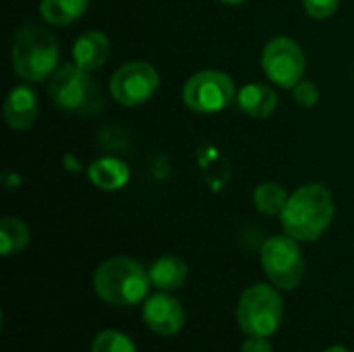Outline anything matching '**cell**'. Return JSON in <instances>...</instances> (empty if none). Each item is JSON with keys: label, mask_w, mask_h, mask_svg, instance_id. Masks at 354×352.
Segmentation results:
<instances>
[{"label": "cell", "mask_w": 354, "mask_h": 352, "mask_svg": "<svg viewBox=\"0 0 354 352\" xmlns=\"http://www.w3.org/2000/svg\"><path fill=\"white\" fill-rule=\"evenodd\" d=\"M334 220V197L328 187L311 183L295 191L282 214L280 222L288 237L297 241H317Z\"/></svg>", "instance_id": "obj_1"}, {"label": "cell", "mask_w": 354, "mask_h": 352, "mask_svg": "<svg viewBox=\"0 0 354 352\" xmlns=\"http://www.w3.org/2000/svg\"><path fill=\"white\" fill-rule=\"evenodd\" d=\"M149 272L131 257H112L104 261L93 276L95 295L108 305L131 307L147 299Z\"/></svg>", "instance_id": "obj_2"}, {"label": "cell", "mask_w": 354, "mask_h": 352, "mask_svg": "<svg viewBox=\"0 0 354 352\" xmlns=\"http://www.w3.org/2000/svg\"><path fill=\"white\" fill-rule=\"evenodd\" d=\"M58 41L41 25L27 23L12 37V68L25 81H41L54 75L58 68Z\"/></svg>", "instance_id": "obj_3"}, {"label": "cell", "mask_w": 354, "mask_h": 352, "mask_svg": "<svg viewBox=\"0 0 354 352\" xmlns=\"http://www.w3.org/2000/svg\"><path fill=\"white\" fill-rule=\"evenodd\" d=\"M50 95L54 104L71 114L89 116L102 110L104 93L89 71L77 66L75 62H66L58 66L50 79Z\"/></svg>", "instance_id": "obj_4"}, {"label": "cell", "mask_w": 354, "mask_h": 352, "mask_svg": "<svg viewBox=\"0 0 354 352\" xmlns=\"http://www.w3.org/2000/svg\"><path fill=\"white\" fill-rule=\"evenodd\" d=\"M282 313H284V301L268 284H253L251 288H247L236 309L241 330L247 336H259V338H270L272 334L278 332Z\"/></svg>", "instance_id": "obj_5"}, {"label": "cell", "mask_w": 354, "mask_h": 352, "mask_svg": "<svg viewBox=\"0 0 354 352\" xmlns=\"http://www.w3.org/2000/svg\"><path fill=\"white\" fill-rule=\"evenodd\" d=\"M261 268L278 288L295 290L305 276V261L299 241L288 234L268 239L261 247Z\"/></svg>", "instance_id": "obj_6"}, {"label": "cell", "mask_w": 354, "mask_h": 352, "mask_svg": "<svg viewBox=\"0 0 354 352\" xmlns=\"http://www.w3.org/2000/svg\"><path fill=\"white\" fill-rule=\"evenodd\" d=\"M185 104L201 114L220 112L234 100V81L222 71L195 73L183 89Z\"/></svg>", "instance_id": "obj_7"}, {"label": "cell", "mask_w": 354, "mask_h": 352, "mask_svg": "<svg viewBox=\"0 0 354 352\" xmlns=\"http://www.w3.org/2000/svg\"><path fill=\"white\" fill-rule=\"evenodd\" d=\"M305 54L303 48L286 35L270 39L261 54V66L268 79L280 87H295L305 73Z\"/></svg>", "instance_id": "obj_8"}, {"label": "cell", "mask_w": 354, "mask_h": 352, "mask_svg": "<svg viewBox=\"0 0 354 352\" xmlns=\"http://www.w3.org/2000/svg\"><path fill=\"white\" fill-rule=\"evenodd\" d=\"M160 85V75L149 62L133 60L116 68L110 79V93L122 106L145 104Z\"/></svg>", "instance_id": "obj_9"}, {"label": "cell", "mask_w": 354, "mask_h": 352, "mask_svg": "<svg viewBox=\"0 0 354 352\" xmlns=\"http://www.w3.org/2000/svg\"><path fill=\"white\" fill-rule=\"evenodd\" d=\"M143 322L158 336H174L185 326V309L178 299L162 290L145 299Z\"/></svg>", "instance_id": "obj_10"}, {"label": "cell", "mask_w": 354, "mask_h": 352, "mask_svg": "<svg viewBox=\"0 0 354 352\" xmlns=\"http://www.w3.org/2000/svg\"><path fill=\"white\" fill-rule=\"evenodd\" d=\"M4 120L15 131H27L37 116V98L29 85H17L2 104Z\"/></svg>", "instance_id": "obj_11"}, {"label": "cell", "mask_w": 354, "mask_h": 352, "mask_svg": "<svg viewBox=\"0 0 354 352\" xmlns=\"http://www.w3.org/2000/svg\"><path fill=\"white\" fill-rule=\"evenodd\" d=\"M110 56V41L102 31H87L83 33L73 46V60L77 66L85 71L100 68Z\"/></svg>", "instance_id": "obj_12"}, {"label": "cell", "mask_w": 354, "mask_h": 352, "mask_svg": "<svg viewBox=\"0 0 354 352\" xmlns=\"http://www.w3.org/2000/svg\"><path fill=\"white\" fill-rule=\"evenodd\" d=\"M236 104L243 112H247L253 118H268L276 110L278 95L266 83H249L239 91Z\"/></svg>", "instance_id": "obj_13"}, {"label": "cell", "mask_w": 354, "mask_h": 352, "mask_svg": "<svg viewBox=\"0 0 354 352\" xmlns=\"http://www.w3.org/2000/svg\"><path fill=\"white\" fill-rule=\"evenodd\" d=\"M149 280H151V286H156L158 290H164V293L176 290L187 280V263L174 255L158 257L149 266Z\"/></svg>", "instance_id": "obj_14"}, {"label": "cell", "mask_w": 354, "mask_h": 352, "mask_svg": "<svg viewBox=\"0 0 354 352\" xmlns=\"http://www.w3.org/2000/svg\"><path fill=\"white\" fill-rule=\"evenodd\" d=\"M89 180L97 187V189H104V191H116V189H122L129 178H131V170L129 166L118 160V158H102V160H95L91 166H89Z\"/></svg>", "instance_id": "obj_15"}, {"label": "cell", "mask_w": 354, "mask_h": 352, "mask_svg": "<svg viewBox=\"0 0 354 352\" xmlns=\"http://www.w3.org/2000/svg\"><path fill=\"white\" fill-rule=\"evenodd\" d=\"M87 4L89 0H41L39 12L52 25H68L87 10Z\"/></svg>", "instance_id": "obj_16"}, {"label": "cell", "mask_w": 354, "mask_h": 352, "mask_svg": "<svg viewBox=\"0 0 354 352\" xmlns=\"http://www.w3.org/2000/svg\"><path fill=\"white\" fill-rule=\"evenodd\" d=\"M29 243V230L19 218H2L0 222V253L4 257L21 253Z\"/></svg>", "instance_id": "obj_17"}, {"label": "cell", "mask_w": 354, "mask_h": 352, "mask_svg": "<svg viewBox=\"0 0 354 352\" xmlns=\"http://www.w3.org/2000/svg\"><path fill=\"white\" fill-rule=\"evenodd\" d=\"M253 201L261 214L276 216V214H282V210L288 201V193L278 183H261L253 193Z\"/></svg>", "instance_id": "obj_18"}, {"label": "cell", "mask_w": 354, "mask_h": 352, "mask_svg": "<svg viewBox=\"0 0 354 352\" xmlns=\"http://www.w3.org/2000/svg\"><path fill=\"white\" fill-rule=\"evenodd\" d=\"M91 352H137V349L127 334L116 330H104L93 338Z\"/></svg>", "instance_id": "obj_19"}, {"label": "cell", "mask_w": 354, "mask_h": 352, "mask_svg": "<svg viewBox=\"0 0 354 352\" xmlns=\"http://www.w3.org/2000/svg\"><path fill=\"white\" fill-rule=\"evenodd\" d=\"M292 93H295V100L301 104V106H305V108H311V106H315L317 102H319V89H317V85L315 83H311V81H299L295 87H292Z\"/></svg>", "instance_id": "obj_20"}, {"label": "cell", "mask_w": 354, "mask_h": 352, "mask_svg": "<svg viewBox=\"0 0 354 352\" xmlns=\"http://www.w3.org/2000/svg\"><path fill=\"white\" fill-rule=\"evenodd\" d=\"M340 0H303V6L313 19H328L338 10Z\"/></svg>", "instance_id": "obj_21"}, {"label": "cell", "mask_w": 354, "mask_h": 352, "mask_svg": "<svg viewBox=\"0 0 354 352\" xmlns=\"http://www.w3.org/2000/svg\"><path fill=\"white\" fill-rule=\"evenodd\" d=\"M241 352H274L272 344L268 342V338H259V336H249V340L243 344Z\"/></svg>", "instance_id": "obj_22"}, {"label": "cell", "mask_w": 354, "mask_h": 352, "mask_svg": "<svg viewBox=\"0 0 354 352\" xmlns=\"http://www.w3.org/2000/svg\"><path fill=\"white\" fill-rule=\"evenodd\" d=\"M324 352H351L348 349H344V346H332V349H328V351Z\"/></svg>", "instance_id": "obj_23"}, {"label": "cell", "mask_w": 354, "mask_h": 352, "mask_svg": "<svg viewBox=\"0 0 354 352\" xmlns=\"http://www.w3.org/2000/svg\"><path fill=\"white\" fill-rule=\"evenodd\" d=\"M218 2H222V4H243L247 0H218Z\"/></svg>", "instance_id": "obj_24"}]
</instances>
